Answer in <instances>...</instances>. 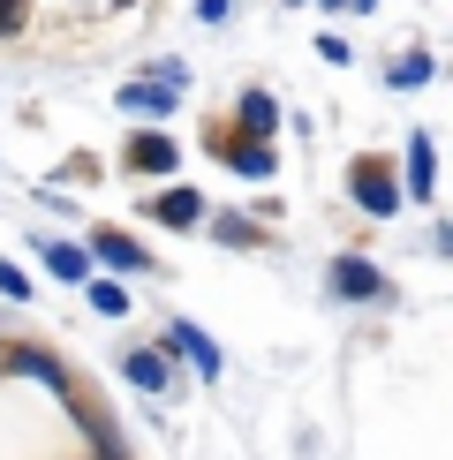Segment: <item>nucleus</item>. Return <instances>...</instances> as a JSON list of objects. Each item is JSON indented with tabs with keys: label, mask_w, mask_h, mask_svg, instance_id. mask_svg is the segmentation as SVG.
<instances>
[{
	"label": "nucleus",
	"mask_w": 453,
	"mask_h": 460,
	"mask_svg": "<svg viewBox=\"0 0 453 460\" xmlns=\"http://www.w3.org/2000/svg\"><path fill=\"white\" fill-rule=\"evenodd\" d=\"M151 219H159V226H182V234H189V226L204 219V197H197V189H166V197L151 204Z\"/></svg>",
	"instance_id": "nucleus-7"
},
{
	"label": "nucleus",
	"mask_w": 453,
	"mask_h": 460,
	"mask_svg": "<svg viewBox=\"0 0 453 460\" xmlns=\"http://www.w3.org/2000/svg\"><path fill=\"white\" fill-rule=\"evenodd\" d=\"M174 137H159V128H151V137H137L129 144V166H137V174H174Z\"/></svg>",
	"instance_id": "nucleus-6"
},
{
	"label": "nucleus",
	"mask_w": 453,
	"mask_h": 460,
	"mask_svg": "<svg viewBox=\"0 0 453 460\" xmlns=\"http://www.w3.org/2000/svg\"><path fill=\"white\" fill-rule=\"evenodd\" d=\"M423 75H431V53H408V61L393 68V84H423Z\"/></svg>",
	"instance_id": "nucleus-16"
},
{
	"label": "nucleus",
	"mask_w": 453,
	"mask_h": 460,
	"mask_svg": "<svg viewBox=\"0 0 453 460\" xmlns=\"http://www.w3.org/2000/svg\"><path fill=\"white\" fill-rule=\"evenodd\" d=\"M348 189H355V204H363V212L370 219H393V212H401V181H393V166L386 159H355V174H348Z\"/></svg>",
	"instance_id": "nucleus-1"
},
{
	"label": "nucleus",
	"mask_w": 453,
	"mask_h": 460,
	"mask_svg": "<svg viewBox=\"0 0 453 460\" xmlns=\"http://www.w3.org/2000/svg\"><path fill=\"white\" fill-rule=\"evenodd\" d=\"M84 287H91V310H99V317H121V310H129V295H121L113 279H84Z\"/></svg>",
	"instance_id": "nucleus-13"
},
{
	"label": "nucleus",
	"mask_w": 453,
	"mask_h": 460,
	"mask_svg": "<svg viewBox=\"0 0 453 460\" xmlns=\"http://www.w3.org/2000/svg\"><path fill=\"white\" fill-rule=\"evenodd\" d=\"M431 181H439V151H431V137L415 128V137H408V189H401V197L423 204V197H431Z\"/></svg>",
	"instance_id": "nucleus-4"
},
{
	"label": "nucleus",
	"mask_w": 453,
	"mask_h": 460,
	"mask_svg": "<svg viewBox=\"0 0 453 460\" xmlns=\"http://www.w3.org/2000/svg\"><path fill=\"white\" fill-rule=\"evenodd\" d=\"M84 257L113 264V272H159V264H151V257H144V249L129 242V234H113V226H99V234H91V249H84Z\"/></svg>",
	"instance_id": "nucleus-2"
},
{
	"label": "nucleus",
	"mask_w": 453,
	"mask_h": 460,
	"mask_svg": "<svg viewBox=\"0 0 453 460\" xmlns=\"http://www.w3.org/2000/svg\"><path fill=\"white\" fill-rule=\"evenodd\" d=\"M0 295H15V302L31 295V272H23V264H8V257H0Z\"/></svg>",
	"instance_id": "nucleus-15"
},
{
	"label": "nucleus",
	"mask_w": 453,
	"mask_h": 460,
	"mask_svg": "<svg viewBox=\"0 0 453 460\" xmlns=\"http://www.w3.org/2000/svg\"><path fill=\"white\" fill-rule=\"evenodd\" d=\"M174 348H182L189 362H197V370H204V377H219V348H212V340H204V332H197V324H174Z\"/></svg>",
	"instance_id": "nucleus-9"
},
{
	"label": "nucleus",
	"mask_w": 453,
	"mask_h": 460,
	"mask_svg": "<svg viewBox=\"0 0 453 460\" xmlns=\"http://www.w3.org/2000/svg\"><path fill=\"white\" fill-rule=\"evenodd\" d=\"M31 249H38V257H46L53 272H61V279H76V287L91 279V257H84V249H76V242H53V234H31Z\"/></svg>",
	"instance_id": "nucleus-5"
},
{
	"label": "nucleus",
	"mask_w": 453,
	"mask_h": 460,
	"mask_svg": "<svg viewBox=\"0 0 453 460\" xmlns=\"http://www.w3.org/2000/svg\"><path fill=\"white\" fill-rule=\"evenodd\" d=\"M226 166L250 174V181H264V174H272V151H264V144H235V151H226Z\"/></svg>",
	"instance_id": "nucleus-11"
},
{
	"label": "nucleus",
	"mask_w": 453,
	"mask_h": 460,
	"mask_svg": "<svg viewBox=\"0 0 453 460\" xmlns=\"http://www.w3.org/2000/svg\"><path fill=\"white\" fill-rule=\"evenodd\" d=\"M242 128H280V106L264 99V91H250V99H242Z\"/></svg>",
	"instance_id": "nucleus-14"
},
{
	"label": "nucleus",
	"mask_w": 453,
	"mask_h": 460,
	"mask_svg": "<svg viewBox=\"0 0 453 460\" xmlns=\"http://www.w3.org/2000/svg\"><path fill=\"white\" fill-rule=\"evenodd\" d=\"M121 370H129V385H144V393H166V355H151V348H137V355L121 362Z\"/></svg>",
	"instance_id": "nucleus-10"
},
{
	"label": "nucleus",
	"mask_w": 453,
	"mask_h": 460,
	"mask_svg": "<svg viewBox=\"0 0 453 460\" xmlns=\"http://www.w3.org/2000/svg\"><path fill=\"white\" fill-rule=\"evenodd\" d=\"M333 287H340L348 302H378V295H386V279H378L370 257H340V264H333Z\"/></svg>",
	"instance_id": "nucleus-3"
},
{
	"label": "nucleus",
	"mask_w": 453,
	"mask_h": 460,
	"mask_svg": "<svg viewBox=\"0 0 453 460\" xmlns=\"http://www.w3.org/2000/svg\"><path fill=\"white\" fill-rule=\"evenodd\" d=\"M8 370H23V377H38V385H53V393H68V370L53 355H38V348H15L8 355Z\"/></svg>",
	"instance_id": "nucleus-8"
},
{
	"label": "nucleus",
	"mask_w": 453,
	"mask_h": 460,
	"mask_svg": "<svg viewBox=\"0 0 453 460\" xmlns=\"http://www.w3.org/2000/svg\"><path fill=\"white\" fill-rule=\"evenodd\" d=\"M121 106H129V113H166V106H174V91H151V84H129V91H121Z\"/></svg>",
	"instance_id": "nucleus-12"
}]
</instances>
